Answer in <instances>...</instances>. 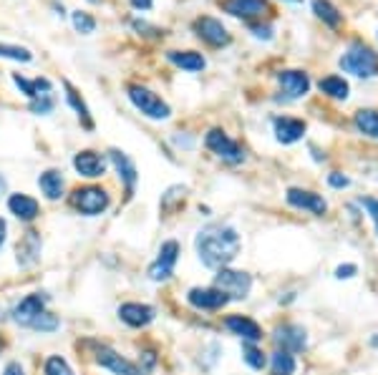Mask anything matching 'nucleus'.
Returning <instances> with one entry per match:
<instances>
[{
    "mask_svg": "<svg viewBox=\"0 0 378 375\" xmlns=\"http://www.w3.org/2000/svg\"><path fill=\"white\" fill-rule=\"evenodd\" d=\"M197 254H200L202 265L210 270H222L239 254L242 239H239L237 229L227 224H210L205 227L195 239Z\"/></svg>",
    "mask_w": 378,
    "mask_h": 375,
    "instance_id": "obj_1",
    "label": "nucleus"
},
{
    "mask_svg": "<svg viewBox=\"0 0 378 375\" xmlns=\"http://www.w3.org/2000/svg\"><path fill=\"white\" fill-rule=\"evenodd\" d=\"M340 68L358 78H373L378 76V53L363 43H350V48L340 55Z\"/></svg>",
    "mask_w": 378,
    "mask_h": 375,
    "instance_id": "obj_2",
    "label": "nucleus"
},
{
    "mask_svg": "<svg viewBox=\"0 0 378 375\" xmlns=\"http://www.w3.org/2000/svg\"><path fill=\"white\" fill-rule=\"evenodd\" d=\"M215 287L222 290L230 300H245L252 290V277L242 270L222 267V270H217V277H215Z\"/></svg>",
    "mask_w": 378,
    "mask_h": 375,
    "instance_id": "obj_3",
    "label": "nucleus"
},
{
    "mask_svg": "<svg viewBox=\"0 0 378 375\" xmlns=\"http://www.w3.org/2000/svg\"><path fill=\"white\" fill-rule=\"evenodd\" d=\"M129 99H131V104L149 119H167L169 114H172L167 101H161L154 91L144 89V86H131V89H129Z\"/></svg>",
    "mask_w": 378,
    "mask_h": 375,
    "instance_id": "obj_4",
    "label": "nucleus"
},
{
    "mask_svg": "<svg viewBox=\"0 0 378 375\" xmlns=\"http://www.w3.org/2000/svg\"><path fill=\"white\" fill-rule=\"evenodd\" d=\"M73 207H76L81 214L86 217H96L109 207V194L101 187H84L73 192Z\"/></svg>",
    "mask_w": 378,
    "mask_h": 375,
    "instance_id": "obj_5",
    "label": "nucleus"
},
{
    "mask_svg": "<svg viewBox=\"0 0 378 375\" xmlns=\"http://www.w3.org/2000/svg\"><path fill=\"white\" fill-rule=\"evenodd\" d=\"M177 259H179V244L174 242V239H169V242L161 244L159 257L151 262L149 277L154 282H167L169 277L174 275V265H177Z\"/></svg>",
    "mask_w": 378,
    "mask_h": 375,
    "instance_id": "obj_6",
    "label": "nucleus"
},
{
    "mask_svg": "<svg viewBox=\"0 0 378 375\" xmlns=\"http://www.w3.org/2000/svg\"><path fill=\"white\" fill-rule=\"evenodd\" d=\"M205 143H207V149L215 151L220 159L232 161V164L242 161V156H245V154H242V149H239V143H234L232 138H230L225 131H220V129H212V131L207 134Z\"/></svg>",
    "mask_w": 378,
    "mask_h": 375,
    "instance_id": "obj_7",
    "label": "nucleus"
},
{
    "mask_svg": "<svg viewBox=\"0 0 378 375\" xmlns=\"http://www.w3.org/2000/svg\"><path fill=\"white\" fill-rule=\"evenodd\" d=\"M187 303L197 310H222L230 303V298L217 287H195V290H189Z\"/></svg>",
    "mask_w": 378,
    "mask_h": 375,
    "instance_id": "obj_8",
    "label": "nucleus"
},
{
    "mask_svg": "<svg viewBox=\"0 0 378 375\" xmlns=\"http://www.w3.org/2000/svg\"><path fill=\"white\" fill-rule=\"evenodd\" d=\"M45 303H48V295H45V293L28 295V298L21 300V303L16 305V310H13V320H16L18 325L28 327L40 312H45Z\"/></svg>",
    "mask_w": 378,
    "mask_h": 375,
    "instance_id": "obj_9",
    "label": "nucleus"
},
{
    "mask_svg": "<svg viewBox=\"0 0 378 375\" xmlns=\"http://www.w3.org/2000/svg\"><path fill=\"white\" fill-rule=\"evenodd\" d=\"M195 31H197V36H200L202 40H207V43L215 45V48H220V45H227L230 43L227 28H225L222 23L217 21V18H210V16L197 18Z\"/></svg>",
    "mask_w": 378,
    "mask_h": 375,
    "instance_id": "obj_10",
    "label": "nucleus"
},
{
    "mask_svg": "<svg viewBox=\"0 0 378 375\" xmlns=\"http://www.w3.org/2000/svg\"><path fill=\"white\" fill-rule=\"evenodd\" d=\"M273 337L278 342V348L288 350V353H301L308 345V335L301 325H280Z\"/></svg>",
    "mask_w": 378,
    "mask_h": 375,
    "instance_id": "obj_11",
    "label": "nucleus"
},
{
    "mask_svg": "<svg viewBox=\"0 0 378 375\" xmlns=\"http://www.w3.org/2000/svg\"><path fill=\"white\" fill-rule=\"evenodd\" d=\"M96 363H99L101 368L112 370L114 375H141V370L136 368V365L129 363L126 358H122V355H119L117 350H112V348H99V350H96Z\"/></svg>",
    "mask_w": 378,
    "mask_h": 375,
    "instance_id": "obj_12",
    "label": "nucleus"
},
{
    "mask_svg": "<svg viewBox=\"0 0 378 375\" xmlns=\"http://www.w3.org/2000/svg\"><path fill=\"white\" fill-rule=\"evenodd\" d=\"M119 317H122L129 327H146L156 317V310L151 308V305L124 303L122 308H119Z\"/></svg>",
    "mask_w": 378,
    "mask_h": 375,
    "instance_id": "obj_13",
    "label": "nucleus"
},
{
    "mask_svg": "<svg viewBox=\"0 0 378 375\" xmlns=\"http://www.w3.org/2000/svg\"><path fill=\"white\" fill-rule=\"evenodd\" d=\"M288 202L295 210H308L313 214H325V210H328L325 199L315 192H308V189H288Z\"/></svg>",
    "mask_w": 378,
    "mask_h": 375,
    "instance_id": "obj_14",
    "label": "nucleus"
},
{
    "mask_svg": "<svg viewBox=\"0 0 378 375\" xmlns=\"http://www.w3.org/2000/svg\"><path fill=\"white\" fill-rule=\"evenodd\" d=\"M225 325H227V330L232 332V335L242 337L245 342H260L262 340V327L257 325L255 320L245 317V315H230L227 320H225Z\"/></svg>",
    "mask_w": 378,
    "mask_h": 375,
    "instance_id": "obj_15",
    "label": "nucleus"
},
{
    "mask_svg": "<svg viewBox=\"0 0 378 375\" xmlns=\"http://www.w3.org/2000/svg\"><path fill=\"white\" fill-rule=\"evenodd\" d=\"M278 81L283 86V94H288V99H301L310 91V78L303 71H283Z\"/></svg>",
    "mask_w": 378,
    "mask_h": 375,
    "instance_id": "obj_16",
    "label": "nucleus"
},
{
    "mask_svg": "<svg viewBox=\"0 0 378 375\" xmlns=\"http://www.w3.org/2000/svg\"><path fill=\"white\" fill-rule=\"evenodd\" d=\"M73 166H76L78 174L86 179H96L106 171L104 156H99L96 151H78V154L73 156Z\"/></svg>",
    "mask_w": 378,
    "mask_h": 375,
    "instance_id": "obj_17",
    "label": "nucleus"
},
{
    "mask_svg": "<svg viewBox=\"0 0 378 375\" xmlns=\"http://www.w3.org/2000/svg\"><path fill=\"white\" fill-rule=\"evenodd\" d=\"M275 126V138L280 143H295L301 141L303 134H306V121L301 119H290V116H278L273 121Z\"/></svg>",
    "mask_w": 378,
    "mask_h": 375,
    "instance_id": "obj_18",
    "label": "nucleus"
},
{
    "mask_svg": "<svg viewBox=\"0 0 378 375\" xmlns=\"http://www.w3.org/2000/svg\"><path fill=\"white\" fill-rule=\"evenodd\" d=\"M225 11L234 18H257L267 11L265 0H225Z\"/></svg>",
    "mask_w": 378,
    "mask_h": 375,
    "instance_id": "obj_19",
    "label": "nucleus"
},
{
    "mask_svg": "<svg viewBox=\"0 0 378 375\" xmlns=\"http://www.w3.org/2000/svg\"><path fill=\"white\" fill-rule=\"evenodd\" d=\"M40 257V237L38 232L23 234V239L18 242V265L31 267L33 262H38Z\"/></svg>",
    "mask_w": 378,
    "mask_h": 375,
    "instance_id": "obj_20",
    "label": "nucleus"
},
{
    "mask_svg": "<svg viewBox=\"0 0 378 375\" xmlns=\"http://www.w3.org/2000/svg\"><path fill=\"white\" fill-rule=\"evenodd\" d=\"M8 210L21 222H33L38 217V202L33 197H26V194H13L8 199Z\"/></svg>",
    "mask_w": 378,
    "mask_h": 375,
    "instance_id": "obj_21",
    "label": "nucleus"
},
{
    "mask_svg": "<svg viewBox=\"0 0 378 375\" xmlns=\"http://www.w3.org/2000/svg\"><path fill=\"white\" fill-rule=\"evenodd\" d=\"M112 154V161H114V166H117V171H119V177L124 179V184H126V192H129V197H131V192H134V184H136V179H139V174H136V166H134V161L129 159L124 151H119V149H112L109 151Z\"/></svg>",
    "mask_w": 378,
    "mask_h": 375,
    "instance_id": "obj_22",
    "label": "nucleus"
},
{
    "mask_svg": "<svg viewBox=\"0 0 378 375\" xmlns=\"http://www.w3.org/2000/svg\"><path fill=\"white\" fill-rule=\"evenodd\" d=\"M38 187H40V192L45 194V199H50V202L61 199V194H63V177H61V171H56V169L43 171V174L38 177Z\"/></svg>",
    "mask_w": 378,
    "mask_h": 375,
    "instance_id": "obj_23",
    "label": "nucleus"
},
{
    "mask_svg": "<svg viewBox=\"0 0 378 375\" xmlns=\"http://www.w3.org/2000/svg\"><path fill=\"white\" fill-rule=\"evenodd\" d=\"M169 61L184 71H202L205 68V58L195 50H169Z\"/></svg>",
    "mask_w": 378,
    "mask_h": 375,
    "instance_id": "obj_24",
    "label": "nucleus"
},
{
    "mask_svg": "<svg viewBox=\"0 0 378 375\" xmlns=\"http://www.w3.org/2000/svg\"><path fill=\"white\" fill-rule=\"evenodd\" d=\"M353 121H356L361 134H366V136H371V138H378V111L361 109L356 116H353Z\"/></svg>",
    "mask_w": 378,
    "mask_h": 375,
    "instance_id": "obj_25",
    "label": "nucleus"
},
{
    "mask_svg": "<svg viewBox=\"0 0 378 375\" xmlns=\"http://www.w3.org/2000/svg\"><path fill=\"white\" fill-rule=\"evenodd\" d=\"M318 89H320L323 94H328L330 99H348V83H345L340 76H325V78H320Z\"/></svg>",
    "mask_w": 378,
    "mask_h": 375,
    "instance_id": "obj_26",
    "label": "nucleus"
},
{
    "mask_svg": "<svg viewBox=\"0 0 378 375\" xmlns=\"http://www.w3.org/2000/svg\"><path fill=\"white\" fill-rule=\"evenodd\" d=\"M313 11L315 16L320 18L323 23H328V26H340V11L330 3V0H313Z\"/></svg>",
    "mask_w": 378,
    "mask_h": 375,
    "instance_id": "obj_27",
    "label": "nucleus"
},
{
    "mask_svg": "<svg viewBox=\"0 0 378 375\" xmlns=\"http://www.w3.org/2000/svg\"><path fill=\"white\" fill-rule=\"evenodd\" d=\"M66 91H68V104L73 106V109H76V114H78V119H81V121H84V126L86 129H94V121H91V114H89V109H86V104L84 101H81V96L76 94V89H73L71 83H66Z\"/></svg>",
    "mask_w": 378,
    "mask_h": 375,
    "instance_id": "obj_28",
    "label": "nucleus"
},
{
    "mask_svg": "<svg viewBox=\"0 0 378 375\" xmlns=\"http://www.w3.org/2000/svg\"><path fill=\"white\" fill-rule=\"evenodd\" d=\"M273 373L275 375H293L295 373V358L288 350L273 353Z\"/></svg>",
    "mask_w": 378,
    "mask_h": 375,
    "instance_id": "obj_29",
    "label": "nucleus"
},
{
    "mask_svg": "<svg viewBox=\"0 0 378 375\" xmlns=\"http://www.w3.org/2000/svg\"><path fill=\"white\" fill-rule=\"evenodd\" d=\"M242 358H245V363L250 365V368H255V370H262L265 368V355H262V350H257L252 342H245L242 345Z\"/></svg>",
    "mask_w": 378,
    "mask_h": 375,
    "instance_id": "obj_30",
    "label": "nucleus"
},
{
    "mask_svg": "<svg viewBox=\"0 0 378 375\" xmlns=\"http://www.w3.org/2000/svg\"><path fill=\"white\" fill-rule=\"evenodd\" d=\"M0 58H13V61H23L28 63L33 55H31L28 48H21V45H6L0 43Z\"/></svg>",
    "mask_w": 378,
    "mask_h": 375,
    "instance_id": "obj_31",
    "label": "nucleus"
},
{
    "mask_svg": "<svg viewBox=\"0 0 378 375\" xmlns=\"http://www.w3.org/2000/svg\"><path fill=\"white\" fill-rule=\"evenodd\" d=\"M31 330H38V332H53L58 327V317L50 312H40L33 322H31Z\"/></svg>",
    "mask_w": 378,
    "mask_h": 375,
    "instance_id": "obj_32",
    "label": "nucleus"
},
{
    "mask_svg": "<svg viewBox=\"0 0 378 375\" xmlns=\"http://www.w3.org/2000/svg\"><path fill=\"white\" fill-rule=\"evenodd\" d=\"M73 28H76L78 33L89 36V33H94V31H96V21L89 16V13L76 11V13H73Z\"/></svg>",
    "mask_w": 378,
    "mask_h": 375,
    "instance_id": "obj_33",
    "label": "nucleus"
},
{
    "mask_svg": "<svg viewBox=\"0 0 378 375\" xmlns=\"http://www.w3.org/2000/svg\"><path fill=\"white\" fill-rule=\"evenodd\" d=\"M45 375H76L71 370V365L66 363L63 358H58V355H53V358L45 360Z\"/></svg>",
    "mask_w": 378,
    "mask_h": 375,
    "instance_id": "obj_34",
    "label": "nucleus"
},
{
    "mask_svg": "<svg viewBox=\"0 0 378 375\" xmlns=\"http://www.w3.org/2000/svg\"><path fill=\"white\" fill-rule=\"evenodd\" d=\"M31 111H33V114H48V111H53V99H50V96L33 99L31 101Z\"/></svg>",
    "mask_w": 378,
    "mask_h": 375,
    "instance_id": "obj_35",
    "label": "nucleus"
},
{
    "mask_svg": "<svg viewBox=\"0 0 378 375\" xmlns=\"http://www.w3.org/2000/svg\"><path fill=\"white\" fill-rule=\"evenodd\" d=\"M328 184L330 187H335V189H343V187H348V177H343V174H340V171H333V174H330L328 177Z\"/></svg>",
    "mask_w": 378,
    "mask_h": 375,
    "instance_id": "obj_36",
    "label": "nucleus"
},
{
    "mask_svg": "<svg viewBox=\"0 0 378 375\" xmlns=\"http://www.w3.org/2000/svg\"><path fill=\"white\" fill-rule=\"evenodd\" d=\"M356 272H358L356 265H340L338 270H335V277H338V280H350Z\"/></svg>",
    "mask_w": 378,
    "mask_h": 375,
    "instance_id": "obj_37",
    "label": "nucleus"
},
{
    "mask_svg": "<svg viewBox=\"0 0 378 375\" xmlns=\"http://www.w3.org/2000/svg\"><path fill=\"white\" fill-rule=\"evenodd\" d=\"M363 205H366L368 214H371V219L376 222V229H378V202L376 199H363Z\"/></svg>",
    "mask_w": 378,
    "mask_h": 375,
    "instance_id": "obj_38",
    "label": "nucleus"
},
{
    "mask_svg": "<svg viewBox=\"0 0 378 375\" xmlns=\"http://www.w3.org/2000/svg\"><path fill=\"white\" fill-rule=\"evenodd\" d=\"M252 33H255L257 36V38H273V28H270V26H265V28H262V26H252Z\"/></svg>",
    "mask_w": 378,
    "mask_h": 375,
    "instance_id": "obj_39",
    "label": "nucleus"
},
{
    "mask_svg": "<svg viewBox=\"0 0 378 375\" xmlns=\"http://www.w3.org/2000/svg\"><path fill=\"white\" fill-rule=\"evenodd\" d=\"M3 375H23V368L18 363H8L6 365V373Z\"/></svg>",
    "mask_w": 378,
    "mask_h": 375,
    "instance_id": "obj_40",
    "label": "nucleus"
},
{
    "mask_svg": "<svg viewBox=\"0 0 378 375\" xmlns=\"http://www.w3.org/2000/svg\"><path fill=\"white\" fill-rule=\"evenodd\" d=\"M134 8H139V11H149L151 8V0H131Z\"/></svg>",
    "mask_w": 378,
    "mask_h": 375,
    "instance_id": "obj_41",
    "label": "nucleus"
},
{
    "mask_svg": "<svg viewBox=\"0 0 378 375\" xmlns=\"http://www.w3.org/2000/svg\"><path fill=\"white\" fill-rule=\"evenodd\" d=\"M6 232H8V227H6V222L0 219V247H3V242H6Z\"/></svg>",
    "mask_w": 378,
    "mask_h": 375,
    "instance_id": "obj_42",
    "label": "nucleus"
},
{
    "mask_svg": "<svg viewBox=\"0 0 378 375\" xmlns=\"http://www.w3.org/2000/svg\"><path fill=\"white\" fill-rule=\"evenodd\" d=\"M6 189H8V182L3 177H0V197H3V194H6Z\"/></svg>",
    "mask_w": 378,
    "mask_h": 375,
    "instance_id": "obj_43",
    "label": "nucleus"
},
{
    "mask_svg": "<svg viewBox=\"0 0 378 375\" xmlns=\"http://www.w3.org/2000/svg\"><path fill=\"white\" fill-rule=\"evenodd\" d=\"M91 3H96V0H91Z\"/></svg>",
    "mask_w": 378,
    "mask_h": 375,
    "instance_id": "obj_44",
    "label": "nucleus"
},
{
    "mask_svg": "<svg viewBox=\"0 0 378 375\" xmlns=\"http://www.w3.org/2000/svg\"><path fill=\"white\" fill-rule=\"evenodd\" d=\"M295 3H298V0H295Z\"/></svg>",
    "mask_w": 378,
    "mask_h": 375,
    "instance_id": "obj_45",
    "label": "nucleus"
}]
</instances>
